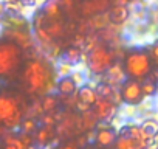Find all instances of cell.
I'll return each instance as SVG.
<instances>
[{
	"mask_svg": "<svg viewBox=\"0 0 158 149\" xmlns=\"http://www.w3.org/2000/svg\"><path fill=\"white\" fill-rule=\"evenodd\" d=\"M118 132L112 127H104V129H96L95 130V143L99 147H112L116 141Z\"/></svg>",
	"mask_w": 158,
	"mask_h": 149,
	"instance_id": "cell-9",
	"label": "cell"
},
{
	"mask_svg": "<svg viewBox=\"0 0 158 149\" xmlns=\"http://www.w3.org/2000/svg\"><path fill=\"white\" fill-rule=\"evenodd\" d=\"M147 53H149L150 59H153V61H158V39L152 42V45L149 47V51H147Z\"/></svg>",
	"mask_w": 158,
	"mask_h": 149,
	"instance_id": "cell-22",
	"label": "cell"
},
{
	"mask_svg": "<svg viewBox=\"0 0 158 149\" xmlns=\"http://www.w3.org/2000/svg\"><path fill=\"white\" fill-rule=\"evenodd\" d=\"M126 81H127V76H126V71H124V67H123L121 61H115L112 64V67L101 76V83L107 84L113 89H121V86Z\"/></svg>",
	"mask_w": 158,
	"mask_h": 149,
	"instance_id": "cell-7",
	"label": "cell"
},
{
	"mask_svg": "<svg viewBox=\"0 0 158 149\" xmlns=\"http://www.w3.org/2000/svg\"><path fill=\"white\" fill-rule=\"evenodd\" d=\"M76 96H77V101L87 104L89 107H93V104H95L96 100H98L96 90H95V89H90V87H87V86L79 87L77 92H76Z\"/></svg>",
	"mask_w": 158,
	"mask_h": 149,
	"instance_id": "cell-15",
	"label": "cell"
},
{
	"mask_svg": "<svg viewBox=\"0 0 158 149\" xmlns=\"http://www.w3.org/2000/svg\"><path fill=\"white\" fill-rule=\"evenodd\" d=\"M54 149H64V147H62V146H56Z\"/></svg>",
	"mask_w": 158,
	"mask_h": 149,
	"instance_id": "cell-28",
	"label": "cell"
},
{
	"mask_svg": "<svg viewBox=\"0 0 158 149\" xmlns=\"http://www.w3.org/2000/svg\"><path fill=\"white\" fill-rule=\"evenodd\" d=\"M40 13L47 17V19H53V20H59L62 17V6H60V2L57 0H50V2H45L42 3L40 6Z\"/></svg>",
	"mask_w": 158,
	"mask_h": 149,
	"instance_id": "cell-13",
	"label": "cell"
},
{
	"mask_svg": "<svg viewBox=\"0 0 158 149\" xmlns=\"http://www.w3.org/2000/svg\"><path fill=\"white\" fill-rule=\"evenodd\" d=\"M56 92L60 96H71L76 95L77 92V86L74 84V81L68 76V78H62L56 81Z\"/></svg>",
	"mask_w": 158,
	"mask_h": 149,
	"instance_id": "cell-14",
	"label": "cell"
},
{
	"mask_svg": "<svg viewBox=\"0 0 158 149\" xmlns=\"http://www.w3.org/2000/svg\"><path fill=\"white\" fill-rule=\"evenodd\" d=\"M113 149H136V143L126 135H118Z\"/></svg>",
	"mask_w": 158,
	"mask_h": 149,
	"instance_id": "cell-21",
	"label": "cell"
},
{
	"mask_svg": "<svg viewBox=\"0 0 158 149\" xmlns=\"http://www.w3.org/2000/svg\"><path fill=\"white\" fill-rule=\"evenodd\" d=\"M113 62H115V54H113L112 48L106 47L104 44H99L96 48H93L90 53L85 54L87 70L95 78H101L112 67Z\"/></svg>",
	"mask_w": 158,
	"mask_h": 149,
	"instance_id": "cell-5",
	"label": "cell"
},
{
	"mask_svg": "<svg viewBox=\"0 0 158 149\" xmlns=\"http://www.w3.org/2000/svg\"><path fill=\"white\" fill-rule=\"evenodd\" d=\"M6 132H8V130H6V129L2 126V124H0V138H3V135H5Z\"/></svg>",
	"mask_w": 158,
	"mask_h": 149,
	"instance_id": "cell-27",
	"label": "cell"
},
{
	"mask_svg": "<svg viewBox=\"0 0 158 149\" xmlns=\"http://www.w3.org/2000/svg\"><path fill=\"white\" fill-rule=\"evenodd\" d=\"M37 129H39L37 120H33V118H23V121H22V124L19 127L22 135H31V137L36 134Z\"/></svg>",
	"mask_w": 158,
	"mask_h": 149,
	"instance_id": "cell-18",
	"label": "cell"
},
{
	"mask_svg": "<svg viewBox=\"0 0 158 149\" xmlns=\"http://www.w3.org/2000/svg\"><path fill=\"white\" fill-rule=\"evenodd\" d=\"M121 98H123V103L124 104H129V106H138L144 101L143 98V93H141V83L139 81H133V79H127L121 89Z\"/></svg>",
	"mask_w": 158,
	"mask_h": 149,
	"instance_id": "cell-6",
	"label": "cell"
},
{
	"mask_svg": "<svg viewBox=\"0 0 158 149\" xmlns=\"http://www.w3.org/2000/svg\"><path fill=\"white\" fill-rule=\"evenodd\" d=\"M57 104H59V100H57L53 93L45 95V96H42V100H40V106H42L44 113H53V112H56Z\"/></svg>",
	"mask_w": 158,
	"mask_h": 149,
	"instance_id": "cell-17",
	"label": "cell"
},
{
	"mask_svg": "<svg viewBox=\"0 0 158 149\" xmlns=\"http://www.w3.org/2000/svg\"><path fill=\"white\" fill-rule=\"evenodd\" d=\"M6 16V8H5V2H0V20Z\"/></svg>",
	"mask_w": 158,
	"mask_h": 149,
	"instance_id": "cell-25",
	"label": "cell"
},
{
	"mask_svg": "<svg viewBox=\"0 0 158 149\" xmlns=\"http://www.w3.org/2000/svg\"><path fill=\"white\" fill-rule=\"evenodd\" d=\"M156 92H158V87H156V84H155L153 81H150V79H147V78H146L144 81H141V93H143V98H144V100L155 96Z\"/></svg>",
	"mask_w": 158,
	"mask_h": 149,
	"instance_id": "cell-19",
	"label": "cell"
},
{
	"mask_svg": "<svg viewBox=\"0 0 158 149\" xmlns=\"http://www.w3.org/2000/svg\"><path fill=\"white\" fill-rule=\"evenodd\" d=\"M27 106L20 95L0 93V124L6 130H17L25 118Z\"/></svg>",
	"mask_w": 158,
	"mask_h": 149,
	"instance_id": "cell-2",
	"label": "cell"
},
{
	"mask_svg": "<svg viewBox=\"0 0 158 149\" xmlns=\"http://www.w3.org/2000/svg\"><path fill=\"white\" fill-rule=\"evenodd\" d=\"M73 67L71 65H68L67 62H64V61H59L57 62V65H56V68H54V74H56V79H62V78H68L70 74L73 73Z\"/></svg>",
	"mask_w": 158,
	"mask_h": 149,
	"instance_id": "cell-20",
	"label": "cell"
},
{
	"mask_svg": "<svg viewBox=\"0 0 158 149\" xmlns=\"http://www.w3.org/2000/svg\"><path fill=\"white\" fill-rule=\"evenodd\" d=\"M56 74L53 65L40 57L30 59L22 71V83L31 95H50L56 90Z\"/></svg>",
	"mask_w": 158,
	"mask_h": 149,
	"instance_id": "cell-1",
	"label": "cell"
},
{
	"mask_svg": "<svg viewBox=\"0 0 158 149\" xmlns=\"http://www.w3.org/2000/svg\"><path fill=\"white\" fill-rule=\"evenodd\" d=\"M23 51L8 42L0 40V78H10L19 71L23 62Z\"/></svg>",
	"mask_w": 158,
	"mask_h": 149,
	"instance_id": "cell-4",
	"label": "cell"
},
{
	"mask_svg": "<svg viewBox=\"0 0 158 149\" xmlns=\"http://www.w3.org/2000/svg\"><path fill=\"white\" fill-rule=\"evenodd\" d=\"M64 149H79V146L76 144V141H68L65 146H62Z\"/></svg>",
	"mask_w": 158,
	"mask_h": 149,
	"instance_id": "cell-26",
	"label": "cell"
},
{
	"mask_svg": "<svg viewBox=\"0 0 158 149\" xmlns=\"http://www.w3.org/2000/svg\"><path fill=\"white\" fill-rule=\"evenodd\" d=\"M156 149H158V146H156Z\"/></svg>",
	"mask_w": 158,
	"mask_h": 149,
	"instance_id": "cell-29",
	"label": "cell"
},
{
	"mask_svg": "<svg viewBox=\"0 0 158 149\" xmlns=\"http://www.w3.org/2000/svg\"><path fill=\"white\" fill-rule=\"evenodd\" d=\"M118 109L113 103L107 101V100H102V98H98L96 103L93 104V112L98 118L99 123H110L116 115H118Z\"/></svg>",
	"mask_w": 158,
	"mask_h": 149,
	"instance_id": "cell-8",
	"label": "cell"
},
{
	"mask_svg": "<svg viewBox=\"0 0 158 149\" xmlns=\"http://www.w3.org/2000/svg\"><path fill=\"white\" fill-rule=\"evenodd\" d=\"M3 149H27L23 144H22V141L19 140V137H16L14 138V141L11 143V144H8V146H5Z\"/></svg>",
	"mask_w": 158,
	"mask_h": 149,
	"instance_id": "cell-23",
	"label": "cell"
},
{
	"mask_svg": "<svg viewBox=\"0 0 158 149\" xmlns=\"http://www.w3.org/2000/svg\"><path fill=\"white\" fill-rule=\"evenodd\" d=\"M107 14H109L110 23H113V25H121V27H123L124 23H127L129 16H130L129 8H127V6H123V5H112V6L109 8Z\"/></svg>",
	"mask_w": 158,
	"mask_h": 149,
	"instance_id": "cell-11",
	"label": "cell"
},
{
	"mask_svg": "<svg viewBox=\"0 0 158 149\" xmlns=\"http://www.w3.org/2000/svg\"><path fill=\"white\" fill-rule=\"evenodd\" d=\"M109 8H110V3L106 2V0H92V2H84L81 5V13L84 16L93 17V16L107 13Z\"/></svg>",
	"mask_w": 158,
	"mask_h": 149,
	"instance_id": "cell-10",
	"label": "cell"
},
{
	"mask_svg": "<svg viewBox=\"0 0 158 149\" xmlns=\"http://www.w3.org/2000/svg\"><path fill=\"white\" fill-rule=\"evenodd\" d=\"M81 124H82V130L84 132H90V130H95L96 129V126H98V118H96V115H95V112L90 109V110H87V112H84V113H81Z\"/></svg>",
	"mask_w": 158,
	"mask_h": 149,
	"instance_id": "cell-16",
	"label": "cell"
},
{
	"mask_svg": "<svg viewBox=\"0 0 158 149\" xmlns=\"http://www.w3.org/2000/svg\"><path fill=\"white\" fill-rule=\"evenodd\" d=\"M76 109L81 112V113H84V112H87V110H90L92 107H89L87 104H84V103H81V101H76Z\"/></svg>",
	"mask_w": 158,
	"mask_h": 149,
	"instance_id": "cell-24",
	"label": "cell"
},
{
	"mask_svg": "<svg viewBox=\"0 0 158 149\" xmlns=\"http://www.w3.org/2000/svg\"><path fill=\"white\" fill-rule=\"evenodd\" d=\"M123 67H124L127 79H133V81L141 83L152 71V59L146 50L136 48V50H132L126 54Z\"/></svg>",
	"mask_w": 158,
	"mask_h": 149,
	"instance_id": "cell-3",
	"label": "cell"
},
{
	"mask_svg": "<svg viewBox=\"0 0 158 149\" xmlns=\"http://www.w3.org/2000/svg\"><path fill=\"white\" fill-rule=\"evenodd\" d=\"M60 61L67 62L68 65H71V67L74 68L76 65H79V64H81L82 61L85 62V53H84L81 48L70 47V48H67V50H65V53L62 54Z\"/></svg>",
	"mask_w": 158,
	"mask_h": 149,
	"instance_id": "cell-12",
	"label": "cell"
}]
</instances>
